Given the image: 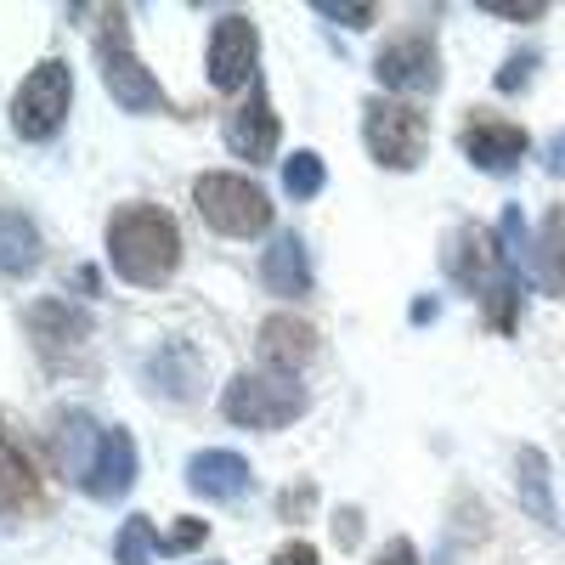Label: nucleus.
I'll list each match as a JSON object with an SVG mask.
<instances>
[{"label":"nucleus","mask_w":565,"mask_h":565,"mask_svg":"<svg viewBox=\"0 0 565 565\" xmlns=\"http://www.w3.org/2000/svg\"><path fill=\"white\" fill-rule=\"evenodd\" d=\"M441 266L452 282H463L481 300V311L498 334H509L514 317H521V260L503 249V238H492L487 226H452Z\"/></svg>","instance_id":"1"},{"label":"nucleus","mask_w":565,"mask_h":565,"mask_svg":"<svg viewBox=\"0 0 565 565\" xmlns=\"http://www.w3.org/2000/svg\"><path fill=\"white\" fill-rule=\"evenodd\" d=\"M108 260L136 289H159L181 266V226L159 204H119L108 215Z\"/></svg>","instance_id":"2"},{"label":"nucleus","mask_w":565,"mask_h":565,"mask_svg":"<svg viewBox=\"0 0 565 565\" xmlns=\"http://www.w3.org/2000/svg\"><path fill=\"white\" fill-rule=\"evenodd\" d=\"M97 68H103L108 97H114L125 114H164V108H170L164 85H159L148 68H141V57H136L125 12H108L103 29H97Z\"/></svg>","instance_id":"3"},{"label":"nucleus","mask_w":565,"mask_h":565,"mask_svg":"<svg viewBox=\"0 0 565 565\" xmlns=\"http://www.w3.org/2000/svg\"><path fill=\"white\" fill-rule=\"evenodd\" d=\"M193 204L199 215L221 232V238H260L271 226V199L249 175H232V170H210L193 181Z\"/></svg>","instance_id":"4"},{"label":"nucleus","mask_w":565,"mask_h":565,"mask_svg":"<svg viewBox=\"0 0 565 565\" xmlns=\"http://www.w3.org/2000/svg\"><path fill=\"white\" fill-rule=\"evenodd\" d=\"M68 108H74V68L63 57H45L12 90V130L23 141H52L63 130Z\"/></svg>","instance_id":"5"},{"label":"nucleus","mask_w":565,"mask_h":565,"mask_svg":"<svg viewBox=\"0 0 565 565\" xmlns=\"http://www.w3.org/2000/svg\"><path fill=\"white\" fill-rule=\"evenodd\" d=\"M311 407V391L300 380H277V373H238L221 391V413L244 430H282Z\"/></svg>","instance_id":"6"},{"label":"nucleus","mask_w":565,"mask_h":565,"mask_svg":"<svg viewBox=\"0 0 565 565\" xmlns=\"http://www.w3.org/2000/svg\"><path fill=\"white\" fill-rule=\"evenodd\" d=\"M362 141L373 164L385 170H413L430 148V119H424L413 103H391V97H367L362 103Z\"/></svg>","instance_id":"7"},{"label":"nucleus","mask_w":565,"mask_h":565,"mask_svg":"<svg viewBox=\"0 0 565 565\" xmlns=\"http://www.w3.org/2000/svg\"><path fill=\"white\" fill-rule=\"evenodd\" d=\"M23 322H29L34 356H40L45 367H57V373H63V367H79L90 334H97L90 311H85V306H68V300H34Z\"/></svg>","instance_id":"8"},{"label":"nucleus","mask_w":565,"mask_h":565,"mask_svg":"<svg viewBox=\"0 0 565 565\" xmlns=\"http://www.w3.org/2000/svg\"><path fill=\"white\" fill-rule=\"evenodd\" d=\"M373 74H380L385 90H402V97H424V90L441 85V52H436V40L424 34V29H407V34H396V40L380 45Z\"/></svg>","instance_id":"9"},{"label":"nucleus","mask_w":565,"mask_h":565,"mask_svg":"<svg viewBox=\"0 0 565 565\" xmlns=\"http://www.w3.org/2000/svg\"><path fill=\"white\" fill-rule=\"evenodd\" d=\"M458 148H463V159L476 164V170H487V175H503V170H514L526 153H532V136L514 125V119H498V114H469L463 119V130H458Z\"/></svg>","instance_id":"10"},{"label":"nucleus","mask_w":565,"mask_h":565,"mask_svg":"<svg viewBox=\"0 0 565 565\" xmlns=\"http://www.w3.org/2000/svg\"><path fill=\"white\" fill-rule=\"evenodd\" d=\"M255 57H260V29L244 12H226L210 29V85L215 90H244L255 85Z\"/></svg>","instance_id":"11"},{"label":"nucleus","mask_w":565,"mask_h":565,"mask_svg":"<svg viewBox=\"0 0 565 565\" xmlns=\"http://www.w3.org/2000/svg\"><path fill=\"white\" fill-rule=\"evenodd\" d=\"M221 141L232 148V159H249V164H266L277 153V114H271V97H266L260 79L249 85V97L226 114Z\"/></svg>","instance_id":"12"},{"label":"nucleus","mask_w":565,"mask_h":565,"mask_svg":"<svg viewBox=\"0 0 565 565\" xmlns=\"http://www.w3.org/2000/svg\"><path fill=\"white\" fill-rule=\"evenodd\" d=\"M130 487H136V441H130L125 424H108L103 441H97V458H90L85 481H79V492L90 503H119Z\"/></svg>","instance_id":"13"},{"label":"nucleus","mask_w":565,"mask_h":565,"mask_svg":"<svg viewBox=\"0 0 565 565\" xmlns=\"http://www.w3.org/2000/svg\"><path fill=\"white\" fill-rule=\"evenodd\" d=\"M255 351H260L266 373H277V380H295V373L317 356V328L300 322V317H289V311H277V317L260 322Z\"/></svg>","instance_id":"14"},{"label":"nucleus","mask_w":565,"mask_h":565,"mask_svg":"<svg viewBox=\"0 0 565 565\" xmlns=\"http://www.w3.org/2000/svg\"><path fill=\"white\" fill-rule=\"evenodd\" d=\"M103 430H108V424H97L85 407H68V413L52 418V469H57L68 487L85 481V469H90V458H97Z\"/></svg>","instance_id":"15"},{"label":"nucleus","mask_w":565,"mask_h":565,"mask_svg":"<svg viewBox=\"0 0 565 565\" xmlns=\"http://www.w3.org/2000/svg\"><path fill=\"white\" fill-rule=\"evenodd\" d=\"M40 492H45V476H40L34 452L7 430V418H0V509L7 514L40 509Z\"/></svg>","instance_id":"16"},{"label":"nucleus","mask_w":565,"mask_h":565,"mask_svg":"<svg viewBox=\"0 0 565 565\" xmlns=\"http://www.w3.org/2000/svg\"><path fill=\"white\" fill-rule=\"evenodd\" d=\"M249 481H255V476H249V463H244L238 452H226V447H204V452L186 458V487H193L199 498H210V503L244 498Z\"/></svg>","instance_id":"17"},{"label":"nucleus","mask_w":565,"mask_h":565,"mask_svg":"<svg viewBox=\"0 0 565 565\" xmlns=\"http://www.w3.org/2000/svg\"><path fill=\"white\" fill-rule=\"evenodd\" d=\"M260 282L277 300H306L311 295V255L295 232H277L271 238V249L260 255Z\"/></svg>","instance_id":"18"},{"label":"nucleus","mask_w":565,"mask_h":565,"mask_svg":"<svg viewBox=\"0 0 565 565\" xmlns=\"http://www.w3.org/2000/svg\"><path fill=\"white\" fill-rule=\"evenodd\" d=\"M514 492H521V509L532 514L537 526H559V509H554V481H548V458L543 447H521L514 452Z\"/></svg>","instance_id":"19"},{"label":"nucleus","mask_w":565,"mask_h":565,"mask_svg":"<svg viewBox=\"0 0 565 565\" xmlns=\"http://www.w3.org/2000/svg\"><path fill=\"white\" fill-rule=\"evenodd\" d=\"M532 277L537 289L565 300V204H554L537 226V244H532Z\"/></svg>","instance_id":"20"},{"label":"nucleus","mask_w":565,"mask_h":565,"mask_svg":"<svg viewBox=\"0 0 565 565\" xmlns=\"http://www.w3.org/2000/svg\"><path fill=\"white\" fill-rule=\"evenodd\" d=\"M40 226L23 210H0V277H29L40 266Z\"/></svg>","instance_id":"21"},{"label":"nucleus","mask_w":565,"mask_h":565,"mask_svg":"<svg viewBox=\"0 0 565 565\" xmlns=\"http://www.w3.org/2000/svg\"><path fill=\"white\" fill-rule=\"evenodd\" d=\"M141 380H148V391L164 396V402H186L193 396V380H199V356L186 345H164L148 367H141Z\"/></svg>","instance_id":"22"},{"label":"nucleus","mask_w":565,"mask_h":565,"mask_svg":"<svg viewBox=\"0 0 565 565\" xmlns=\"http://www.w3.org/2000/svg\"><path fill=\"white\" fill-rule=\"evenodd\" d=\"M322 181H328V170H322V159H317L311 148H300L295 159H282V193H289L295 204L317 199V193H322Z\"/></svg>","instance_id":"23"},{"label":"nucleus","mask_w":565,"mask_h":565,"mask_svg":"<svg viewBox=\"0 0 565 565\" xmlns=\"http://www.w3.org/2000/svg\"><path fill=\"white\" fill-rule=\"evenodd\" d=\"M153 543H159L153 521L148 514H130V521L119 526V537H114V559L119 565H153Z\"/></svg>","instance_id":"24"},{"label":"nucleus","mask_w":565,"mask_h":565,"mask_svg":"<svg viewBox=\"0 0 565 565\" xmlns=\"http://www.w3.org/2000/svg\"><path fill=\"white\" fill-rule=\"evenodd\" d=\"M532 74H537V52H514V57L498 68V90H509V97H514V90L532 85Z\"/></svg>","instance_id":"25"},{"label":"nucleus","mask_w":565,"mask_h":565,"mask_svg":"<svg viewBox=\"0 0 565 565\" xmlns=\"http://www.w3.org/2000/svg\"><path fill=\"white\" fill-rule=\"evenodd\" d=\"M481 12H492V18H509V23H537L548 7H543V0H481Z\"/></svg>","instance_id":"26"},{"label":"nucleus","mask_w":565,"mask_h":565,"mask_svg":"<svg viewBox=\"0 0 565 565\" xmlns=\"http://www.w3.org/2000/svg\"><path fill=\"white\" fill-rule=\"evenodd\" d=\"M317 18H334L345 29H367L380 12H373V7H340V0H317Z\"/></svg>","instance_id":"27"},{"label":"nucleus","mask_w":565,"mask_h":565,"mask_svg":"<svg viewBox=\"0 0 565 565\" xmlns=\"http://www.w3.org/2000/svg\"><path fill=\"white\" fill-rule=\"evenodd\" d=\"M210 537V521H181L164 543H159V554H181V548H193V543H204Z\"/></svg>","instance_id":"28"},{"label":"nucleus","mask_w":565,"mask_h":565,"mask_svg":"<svg viewBox=\"0 0 565 565\" xmlns=\"http://www.w3.org/2000/svg\"><path fill=\"white\" fill-rule=\"evenodd\" d=\"M266 565H322V554H317L306 537H295V543H282V548H277Z\"/></svg>","instance_id":"29"},{"label":"nucleus","mask_w":565,"mask_h":565,"mask_svg":"<svg viewBox=\"0 0 565 565\" xmlns=\"http://www.w3.org/2000/svg\"><path fill=\"white\" fill-rule=\"evenodd\" d=\"M373 565H418V548H413V537H391L380 554H373Z\"/></svg>","instance_id":"30"},{"label":"nucleus","mask_w":565,"mask_h":565,"mask_svg":"<svg viewBox=\"0 0 565 565\" xmlns=\"http://www.w3.org/2000/svg\"><path fill=\"white\" fill-rule=\"evenodd\" d=\"M334 537H340L345 548H351V543L362 537V514H356V509H340V521H334Z\"/></svg>","instance_id":"31"},{"label":"nucleus","mask_w":565,"mask_h":565,"mask_svg":"<svg viewBox=\"0 0 565 565\" xmlns=\"http://www.w3.org/2000/svg\"><path fill=\"white\" fill-rule=\"evenodd\" d=\"M277 509H282V514H300V509H311V487H300V492H282V498H277Z\"/></svg>","instance_id":"32"},{"label":"nucleus","mask_w":565,"mask_h":565,"mask_svg":"<svg viewBox=\"0 0 565 565\" xmlns=\"http://www.w3.org/2000/svg\"><path fill=\"white\" fill-rule=\"evenodd\" d=\"M548 170H554V175H565V130L548 141Z\"/></svg>","instance_id":"33"},{"label":"nucleus","mask_w":565,"mask_h":565,"mask_svg":"<svg viewBox=\"0 0 565 565\" xmlns=\"http://www.w3.org/2000/svg\"><path fill=\"white\" fill-rule=\"evenodd\" d=\"M204 565H221V559H204Z\"/></svg>","instance_id":"34"}]
</instances>
